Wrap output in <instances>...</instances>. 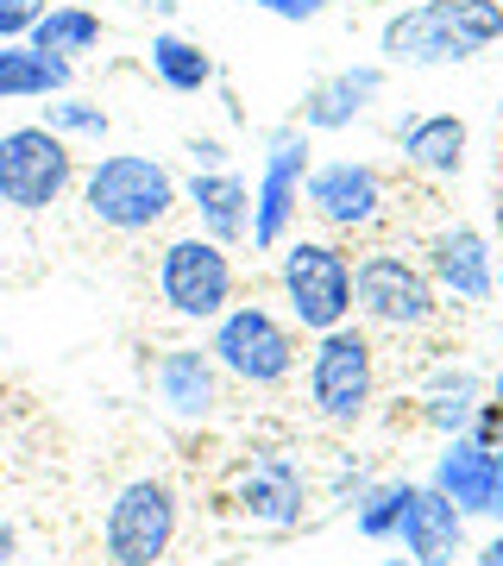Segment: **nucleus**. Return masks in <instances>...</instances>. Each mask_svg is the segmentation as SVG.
Returning <instances> with one entry per match:
<instances>
[{
    "label": "nucleus",
    "instance_id": "18",
    "mask_svg": "<svg viewBox=\"0 0 503 566\" xmlns=\"http://www.w3.org/2000/svg\"><path fill=\"white\" fill-rule=\"evenodd\" d=\"M182 208H196L201 233L227 252L252 233V182L233 177V170H196L182 182Z\"/></svg>",
    "mask_w": 503,
    "mask_h": 566
},
{
    "label": "nucleus",
    "instance_id": "4",
    "mask_svg": "<svg viewBox=\"0 0 503 566\" xmlns=\"http://www.w3.org/2000/svg\"><path fill=\"white\" fill-rule=\"evenodd\" d=\"M208 353L233 385L245 390H277L296 378V322H283L264 303H233L208 334Z\"/></svg>",
    "mask_w": 503,
    "mask_h": 566
},
{
    "label": "nucleus",
    "instance_id": "6",
    "mask_svg": "<svg viewBox=\"0 0 503 566\" xmlns=\"http://www.w3.org/2000/svg\"><path fill=\"white\" fill-rule=\"evenodd\" d=\"M277 290L283 308L302 334H327V327L353 322V259L334 240H283L277 245Z\"/></svg>",
    "mask_w": 503,
    "mask_h": 566
},
{
    "label": "nucleus",
    "instance_id": "20",
    "mask_svg": "<svg viewBox=\"0 0 503 566\" xmlns=\"http://www.w3.org/2000/svg\"><path fill=\"white\" fill-rule=\"evenodd\" d=\"M70 76H76V63L39 51L32 39L0 44V102H51L70 88Z\"/></svg>",
    "mask_w": 503,
    "mask_h": 566
},
{
    "label": "nucleus",
    "instance_id": "23",
    "mask_svg": "<svg viewBox=\"0 0 503 566\" xmlns=\"http://www.w3.org/2000/svg\"><path fill=\"white\" fill-rule=\"evenodd\" d=\"M151 76L170 95H201L214 82V57L196 39H182V32H151Z\"/></svg>",
    "mask_w": 503,
    "mask_h": 566
},
{
    "label": "nucleus",
    "instance_id": "33",
    "mask_svg": "<svg viewBox=\"0 0 503 566\" xmlns=\"http://www.w3.org/2000/svg\"><path fill=\"white\" fill-rule=\"evenodd\" d=\"M484 397H491V403L503 409V365H497V378H491V390H484Z\"/></svg>",
    "mask_w": 503,
    "mask_h": 566
},
{
    "label": "nucleus",
    "instance_id": "24",
    "mask_svg": "<svg viewBox=\"0 0 503 566\" xmlns=\"http://www.w3.org/2000/svg\"><path fill=\"white\" fill-rule=\"evenodd\" d=\"M416 485L409 479H384V485H365L359 504H353V528H359L365 542H397V523L402 510H409Z\"/></svg>",
    "mask_w": 503,
    "mask_h": 566
},
{
    "label": "nucleus",
    "instance_id": "12",
    "mask_svg": "<svg viewBox=\"0 0 503 566\" xmlns=\"http://www.w3.org/2000/svg\"><path fill=\"white\" fill-rule=\"evenodd\" d=\"M384 177L378 164L365 158H327L308 170V189H302V208L327 227V233H365V227L384 221Z\"/></svg>",
    "mask_w": 503,
    "mask_h": 566
},
{
    "label": "nucleus",
    "instance_id": "25",
    "mask_svg": "<svg viewBox=\"0 0 503 566\" xmlns=\"http://www.w3.org/2000/svg\"><path fill=\"white\" fill-rule=\"evenodd\" d=\"M39 120L51 126L57 139H70V145H101V139H107V126H114V120H107V107H101V102H82V95H70V88L44 102Z\"/></svg>",
    "mask_w": 503,
    "mask_h": 566
},
{
    "label": "nucleus",
    "instance_id": "2",
    "mask_svg": "<svg viewBox=\"0 0 503 566\" xmlns=\"http://www.w3.org/2000/svg\"><path fill=\"white\" fill-rule=\"evenodd\" d=\"M82 208L107 233H151L182 208V182L151 151H107L82 170Z\"/></svg>",
    "mask_w": 503,
    "mask_h": 566
},
{
    "label": "nucleus",
    "instance_id": "22",
    "mask_svg": "<svg viewBox=\"0 0 503 566\" xmlns=\"http://www.w3.org/2000/svg\"><path fill=\"white\" fill-rule=\"evenodd\" d=\"M25 39L39 44V51H51V57L76 63V57H88V51H101L107 25H101V13H95V7H82V0H51Z\"/></svg>",
    "mask_w": 503,
    "mask_h": 566
},
{
    "label": "nucleus",
    "instance_id": "32",
    "mask_svg": "<svg viewBox=\"0 0 503 566\" xmlns=\"http://www.w3.org/2000/svg\"><path fill=\"white\" fill-rule=\"evenodd\" d=\"M491 516H503V447H497V497H491Z\"/></svg>",
    "mask_w": 503,
    "mask_h": 566
},
{
    "label": "nucleus",
    "instance_id": "14",
    "mask_svg": "<svg viewBox=\"0 0 503 566\" xmlns=\"http://www.w3.org/2000/svg\"><path fill=\"white\" fill-rule=\"evenodd\" d=\"M221 365L208 346H164L158 359H151V397L170 422H214V409H221Z\"/></svg>",
    "mask_w": 503,
    "mask_h": 566
},
{
    "label": "nucleus",
    "instance_id": "11",
    "mask_svg": "<svg viewBox=\"0 0 503 566\" xmlns=\"http://www.w3.org/2000/svg\"><path fill=\"white\" fill-rule=\"evenodd\" d=\"M227 504L252 528H296L308 516V472L283 447H252L227 472Z\"/></svg>",
    "mask_w": 503,
    "mask_h": 566
},
{
    "label": "nucleus",
    "instance_id": "17",
    "mask_svg": "<svg viewBox=\"0 0 503 566\" xmlns=\"http://www.w3.org/2000/svg\"><path fill=\"white\" fill-rule=\"evenodd\" d=\"M397 547L416 566H453L465 554V516L434 485H416V497L397 523Z\"/></svg>",
    "mask_w": 503,
    "mask_h": 566
},
{
    "label": "nucleus",
    "instance_id": "7",
    "mask_svg": "<svg viewBox=\"0 0 503 566\" xmlns=\"http://www.w3.org/2000/svg\"><path fill=\"white\" fill-rule=\"evenodd\" d=\"M240 296V271H233V252L214 245L208 233H182L158 252V303L177 315V322L214 327Z\"/></svg>",
    "mask_w": 503,
    "mask_h": 566
},
{
    "label": "nucleus",
    "instance_id": "15",
    "mask_svg": "<svg viewBox=\"0 0 503 566\" xmlns=\"http://www.w3.org/2000/svg\"><path fill=\"white\" fill-rule=\"evenodd\" d=\"M378 95H384V63H346V70H327L322 82H308L296 126L302 133H340V126H353Z\"/></svg>",
    "mask_w": 503,
    "mask_h": 566
},
{
    "label": "nucleus",
    "instance_id": "1",
    "mask_svg": "<svg viewBox=\"0 0 503 566\" xmlns=\"http://www.w3.org/2000/svg\"><path fill=\"white\" fill-rule=\"evenodd\" d=\"M497 39L503 0H416L384 20L378 51L384 63H402V70H441V63H472Z\"/></svg>",
    "mask_w": 503,
    "mask_h": 566
},
{
    "label": "nucleus",
    "instance_id": "29",
    "mask_svg": "<svg viewBox=\"0 0 503 566\" xmlns=\"http://www.w3.org/2000/svg\"><path fill=\"white\" fill-rule=\"evenodd\" d=\"M472 560H479V566H503V535H491V542H484Z\"/></svg>",
    "mask_w": 503,
    "mask_h": 566
},
{
    "label": "nucleus",
    "instance_id": "21",
    "mask_svg": "<svg viewBox=\"0 0 503 566\" xmlns=\"http://www.w3.org/2000/svg\"><path fill=\"white\" fill-rule=\"evenodd\" d=\"M479 403H484L479 371H465V365H441V371L428 378V390H422V422L434 428L441 441H453V434H465V428H472Z\"/></svg>",
    "mask_w": 503,
    "mask_h": 566
},
{
    "label": "nucleus",
    "instance_id": "3",
    "mask_svg": "<svg viewBox=\"0 0 503 566\" xmlns=\"http://www.w3.org/2000/svg\"><path fill=\"white\" fill-rule=\"evenodd\" d=\"M302 390H308V409H315L322 428H334V434L365 428V416L378 409V346H371V327L340 322L327 334H315Z\"/></svg>",
    "mask_w": 503,
    "mask_h": 566
},
{
    "label": "nucleus",
    "instance_id": "19",
    "mask_svg": "<svg viewBox=\"0 0 503 566\" xmlns=\"http://www.w3.org/2000/svg\"><path fill=\"white\" fill-rule=\"evenodd\" d=\"M397 145H402L409 170H422V177H460L472 133H465L460 114H422V120H409L397 133Z\"/></svg>",
    "mask_w": 503,
    "mask_h": 566
},
{
    "label": "nucleus",
    "instance_id": "34",
    "mask_svg": "<svg viewBox=\"0 0 503 566\" xmlns=\"http://www.w3.org/2000/svg\"><path fill=\"white\" fill-rule=\"evenodd\" d=\"M384 566H416V560H409V554H384Z\"/></svg>",
    "mask_w": 503,
    "mask_h": 566
},
{
    "label": "nucleus",
    "instance_id": "8",
    "mask_svg": "<svg viewBox=\"0 0 503 566\" xmlns=\"http://www.w3.org/2000/svg\"><path fill=\"white\" fill-rule=\"evenodd\" d=\"M70 182H76V145L57 139L44 120L0 133V202L13 214H44L70 196Z\"/></svg>",
    "mask_w": 503,
    "mask_h": 566
},
{
    "label": "nucleus",
    "instance_id": "28",
    "mask_svg": "<svg viewBox=\"0 0 503 566\" xmlns=\"http://www.w3.org/2000/svg\"><path fill=\"white\" fill-rule=\"evenodd\" d=\"M189 164H196V170H227V145L221 139H189Z\"/></svg>",
    "mask_w": 503,
    "mask_h": 566
},
{
    "label": "nucleus",
    "instance_id": "16",
    "mask_svg": "<svg viewBox=\"0 0 503 566\" xmlns=\"http://www.w3.org/2000/svg\"><path fill=\"white\" fill-rule=\"evenodd\" d=\"M428 485L441 491L460 516H491V497H497V447L472 441V434L441 441V460L428 472Z\"/></svg>",
    "mask_w": 503,
    "mask_h": 566
},
{
    "label": "nucleus",
    "instance_id": "10",
    "mask_svg": "<svg viewBox=\"0 0 503 566\" xmlns=\"http://www.w3.org/2000/svg\"><path fill=\"white\" fill-rule=\"evenodd\" d=\"M308 133L302 126H277L264 139V158H259V182H252V252H277L302 221V189H308Z\"/></svg>",
    "mask_w": 503,
    "mask_h": 566
},
{
    "label": "nucleus",
    "instance_id": "30",
    "mask_svg": "<svg viewBox=\"0 0 503 566\" xmlns=\"http://www.w3.org/2000/svg\"><path fill=\"white\" fill-rule=\"evenodd\" d=\"M139 7H145V13H158V20H177L182 0H139Z\"/></svg>",
    "mask_w": 503,
    "mask_h": 566
},
{
    "label": "nucleus",
    "instance_id": "5",
    "mask_svg": "<svg viewBox=\"0 0 503 566\" xmlns=\"http://www.w3.org/2000/svg\"><path fill=\"white\" fill-rule=\"evenodd\" d=\"M441 290L409 252H365L353 264V315L384 334H422L441 322Z\"/></svg>",
    "mask_w": 503,
    "mask_h": 566
},
{
    "label": "nucleus",
    "instance_id": "27",
    "mask_svg": "<svg viewBox=\"0 0 503 566\" xmlns=\"http://www.w3.org/2000/svg\"><path fill=\"white\" fill-rule=\"evenodd\" d=\"M259 13H271V20H290V25H308L327 13V0H252Z\"/></svg>",
    "mask_w": 503,
    "mask_h": 566
},
{
    "label": "nucleus",
    "instance_id": "31",
    "mask_svg": "<svg viewBox=\"0 0 503 566\" xmlns=\"http://www.w3.org/2000/svg\"><path fill=\"white\" fill-rule=\"evenodd\" d=\"M13 554H20V535H13V528H7V523H0V566H7V560H13Z\"/></svg>",
    "mask_w": 503,
    "mask_h": 566
},
{
    "label": "nucleus",
    "instance_id": "13",
    "mask_svg": "<svg viewBox=\"0 0 503 566\" xmlns=\"http://www.w3.org/2000/svg\"><path fill=\"white\" fill-rule=\"evenodd\" d=\"M422 271L434 277L441 303H491L497 296V252L479 227H434L422 245Z\"/></svg>",
    "mask_w": 503,
    "mask_h": 566
},
{
    "label": "nucleus",
    "instance_id": "26",
    "mask_svg": "<svg viewBox=\"0 0 503 566\" xmlns=\"http://www.w3.org/2000/svg\"><path fill=\"white\" fill-rule=\"evenodd\" d=\"M51 7V0H0V44L25 39L32 25H39V13Z\"/></svg>",
    "mask_w": 503,
    "mask_h": 566
},
{
    "label": "nucleus",
    "instance_id": "9",
    "mask_svg": "<svg viewBox=\"0 0 503 566\" xmlns=\"http://www.w3.org/2000/svg\"><path fill=\"white\" fill-rule=\"evenodd\" d=\"M182 504L164 479H133L114 491V504L101 516V547L114 566H164L177 547Z\"/></svg>",
    "mask_w": 503,
    "mask_h": 566
}]
</instances>
